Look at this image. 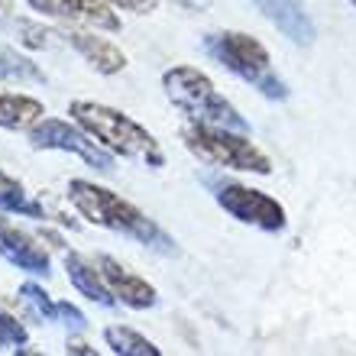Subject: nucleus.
<instances>
[{"instance_id": "423d86ee", "label": "nucleus", "mask_w": 356, "mask_h": 356, "mask_svg": "<svg viewBox=\"0 0 356 356\" xmlns=\"http://www.w3.org/2000/svg\"><path fill=\"white\" fill-rule=\"evenodd\" d=\"M29 143H33V149L75 152L85 165H91V169H97V172L113 169V152L104 149L81 123H68V120H58V117H42V120L29 130Z\"/></svg>"}, {"instance_id": "f3484780", "label": "nucleus", "mask_w": 356, "mask_h": 356, "mask_svg": "<svg viewBox=\"0 0 356 356\" xmlns=\"http://www.w3.org/2000/svg\"><path fill=\"white\" fill-rule=\"evenodd\" d=\"M104 340H107V347L117 356H159L162 353L152 340H146L143 334H136L130 327H107L104 330Z\"/></svg>"}, {"instance_id": "9b49d317", "label": "nucleus", "mask_w": 356, "mask_h": 356, "mask_svg": "<svg viewBox=\"0 0 356 356\" xmlns=\"http://www.w3.org/2000/svg\"><path fill=\"white\" fill-rule=\"evenodd\" d=\"M62 42H68V46L75 49L94 72H101V75H117V72L127 68V56L104 36L81 33V29H65V33H62Z\"/></svg>"}, {"instance_id": "5701e85b", "label": "nucleus", "mask_w": 356, "mask_h": 356, "mask_svg": "<svg viewBox=\"0 0 356 356\" xmlns=\"http://www.w3.org/2000/svg\"><path fill=\"white\" fill-rule=\"evenodd\" d=\"M10 13V0H0V19Z\"/></svg>"}, {"instance_id": "aec40b11", "label": "nucleus", "mask_w": 356, "mask_h": 356, "mask_svg": "<svg viewBox=\"0 0 356 356\" xmlns=\"http://www.w3.org/2000/svg\"><path fill=\"white\" fill-rule=\"evenodd\" d=\"M26 327L13 314L0 311V347H26Z\"/></svg>"}, {"instance_id": "1a4fd4ad", "label": "nucleus", "mask_w": 356, "mask_h": 356, "mask_svg": "<svg viewBox=\"0 0 356 356\" xmlns=\"http://www.w3.org/2000/svg\"><path fill=\"white\" fill-rule=\"evenodd\" d=\"M0 256L10 266H17L23 272H33V275H42V279L52 272V263H49V253L42 250V243H36V236L19 230L7 217H0Z\"/></svg>"}, {"instance_id": "7ed1b4c3", "label": "nucleus", "mask_w": 356, "mask_h": 356, "mask_svg": "<svg viewBox=\"0 0 356 356\" xmlns=\"http://www.w3.org/2000/svg\"><path fill=\"white\" fill-rule=\"evenodd\" d=\"M165 97L185 113L188 120L207 123V127H227V130L250 133V123L240 117L234 104L217 91V85L195 65H175L162 75Z\"/></svg>"}, {"instance_id": "f257e3e1", "label": "nucleus", "mask_w": 356, "mask_h": 356, "mask_svg": "<svg viewBox=\"0 0 356 356\" xmlns=\"http://www.w3.org/2000/svg\"><path fill=\"white\" fill-rule=\"evenodd\" d=\"M68 201L75 204V211L85 217L88 224L104 227V230H113V234H123V236H133L136 243L162 250V253L175 250V240L162 234V227L156 220H149L136 204L123 201L120 195H113V191L94 185V181L72 178L68 181Z\"/></svg>"}, {"instance_id": "b1692460", "label": "nucleus", "mask_w": 356, "mask_h": 356, "mask_svg": "<svg viewBox=\"0 0 356 356\" xmlns=\"http://www.w3.org/2000/svg\"><path fill=\"white\" fill-rule=\"evenodd\" d=\"M181 3H191V7H197V3H207V0H181Z\"/></svg>"}, {"instance_id": "2eb2a0df", "label": "nucleus", "mask_w": 356, "mask_h": 356, "mask_svg": "<svg viewBox=\"0 0 356 356\" xmlns=\"http://www.w3.org/2000/svg\"><path fill=\"white\" fill-rule=\"evenodd\" d=\"M0 211L3 214H17V217H33V220H46L49 211L39 201L29 197V191L19 185L17 178H10L0 169Z\"/></svg>"}, {"instance_id": "4be33fe9", "label": "nucleus", "mask_w": 356, "mask_h": 356, "mask_svg": "<svg viewBox=\"0 0 356 356\" xmlns=\"http://www.w3.org/2000/svg\"><path fill=\"white\" fill-rule=\"evenodd\" d=\"M68 353H88V356H91L94 350H88L85 343H68Z\"/></svg>"}, {"instance_id": "4468645a", "label": "nucleus", "mask_w": 356, "mask_h": 356, "mask_svg": "<svg viewBox=\"0 0 356 356\" xmlns=\"http://www.w3.org/2000/svg\"><path fill=\"white\" fill-rule=\"evenodd\" d=\"M46 117V107L36 97L0 91V127L3 130H33Z\"/></svg>"}, {"instance_id": "dca6fc26", "label": "nucleus", "mask_w": 356, "mask_h": 356, "mask_svg": "<svg viewBox=\"0 0 356 356\" xmlns=\"http://www.w3.org/2000/svg\"><path fill=\"white\" fill-rule=\"evenodd\" d=\"M0 81H17V85H42L46 75L33 58L19 56L13 46L0 42Z\"/></svg>"}, {"instance_id": "393cba45", "label": "nucleus", "mask_w": 356, "mask_h": 356, "mask_svg": "<svg viewBox=\"0 0 356 356\" xmlns=\"http://www.w3.org/2000/svg\"><path fill=\"white\" fill-rule=\"evenodd\" d=\"M350 3H353V7H356V0H350Z\"/></svg>"}, {"instance_id": "20e7f679", "label": "nucleus", "mask_w": 356, "mask_h": 356, "mask_svg": "<svg viewBox=\"0 0 356 356\" xmlns=\"http://www.w3.org/2000/svg\"><path fill=\"white\" fill-rule=\"evenodd\" d=\"M204 52L214 58V62H220L227 72H234L240 81L256 88L263 97H269V101H285V97H289V85L275 75L269 49L256 36H246V33H236V29L207 33Z\"/></svg>"}, {"instance_id": "412c9836", "label": "nucleus", "mask_w": 356, "mask_h": 356, "mask_svg": "<svg viewBox=\"0 0 356 356\" xmlns=\"http://www.w3.org/2000/svg\"><path fill=\"white\" fill-rule=\"evenodd\" d=\"M113 7L120 10H130V13H152V10L159 7V0H107Z\"/></svg>"}, {"instance_id": "f03ea898", "label": "nucleus", "mask_w": 356, "mask_h": 356, "mask_svg": "<svg viewBox=\"0 0 356 356\" xmlns=\"http://www.w3.org/2000/svg\"><path fill=\"white\" fill-rule=\"evenodd\" d=\"M68 113H72V120L81 123L94 140L101 143L104 149H111L113 156L143 162L149 169H162L165 165V152L156 143V136L146 127H140L130 113L97 101H72Z\"/></svg>"}, {"instance_id": "0eeeda50", "label": "nucleus", "mask_w": 356, "mask_h": 356, "mask_svg": "<svg viewBox=\"0 0 356 356\" xmlns=\"http://www.w3.org/2000/svg\"><path fill=\"white\" fill-rule=\"evenodd\" d=\"M214 197L217 204L230 217H236L240 224H250L256 230H266V234H279L289 224L282 201H275L259 188L240 185V181H220V185H214Z\"/></svg>"}, {"instance_id": "f8f14e48", "label": "nucleus", "mask_w": 356, "mask_h": 356, "mask_svg": "<svg viewBox=\"0 0 356 356\" xmlns=\"http://www.w3.org/2000/svg\"><path fill=\"white\" fill-rule=\"evenodd\" d=\"M256 3L263 10V17L269 23H275V29H279L282 36H289L295 46H311L314 42V36H318L314 23L301 10L298 0H256Z\"/></svg>"}, {"instance_id": "6e6552de", "label": "nucleus", "mask_w": 356, "mask_h": 356, "mask_svg": "<svg viewBox=\"0 0 356 356\" xmlns=\"http://www.w3.org/2000/svg\"><path fill=\"white\" fill-rule=\"evenodd\" d=\"M33 10L42 17L62 19V23H78V26L107 29V33H120V17L113 13V3L107 0H26Z\"/></svg>"}, {"instance_id": "a211bd4d", "label": "nucleus", "mask_w": 356, "mask_h": 356, "mask_svg": "<svg viewBox=\"0 0 356 356\" xmlns=\"http://www.w3.org/2000/svg\"><path fill=\"white\" fill-rule=\"evenodd\" d=\"M19 298L39 321H62V314H65V301H52L49 291L42 285H33V282L19 285Z\"/></svg>"}, {"instance_id": "9d476101", "label": "nucleus", "mask_w": 356, "mask_h": 356, "mask_svg": "<svg viewBox=\"0 0 356 356\" xmlns=\"http://www.w3.org/2000/svg\"><path fill=\"white\" fill-rule=\"evenodd\" d=\"M94 263L104 272V279H107V285H111V291L117 295L120 305H127V308H133V311H146L159 301V291L152 289L149 282L140 279V275H133V272L117 263L113 256H97Z\"/></svg>"}, {"instance_id": "ddd939ff", "label": "nucleus", "mask_w": 356, "mask_h": 356, "mask_svg": "<svg viewBox=\"0 0 356 356\" xmlns=\"http://www.w3.org/2000/svg\"><path fill=\"white\" fill-rule=\"evenodd\" d=\"M65 269H68L72 285H75L88 301H97L104 308H113V305H117V295L111 291V285L104 279V272L97 269V263H88L85 256H78V253H65Z\"/></svg>"}, {"instance_id": "6ab92c4d", "label": "nucleus", "mask_w": 356, "mask_h": 356, "mask_svg": "<svg viewBox=\"0 0 356 356\" xmlns=\"http://www.w3.org/2000/svg\"><path fill=\"white\" fill-rule=\"evenodd\" d=\"M13 29H17V36L23 46L29 49H52L62 39V33L58 29H42L39 23H29V19H17L13 23Z\"/></svg>"}, {"instance_id": "39448f33", "label": "nucleus", "mask_w": 356, "mask_h": 356, "mask_svg": "<svg viewBox=\"0 0 356 356\" xmlns=\"http://www.w3.org/2000/svg\"><path fill=\"white\" fill-rule=\"evenodd\" d=\"M181 143L195 159L214 165V169L250 172V175H269L272 162L250 133L227 130V127H207V123H185L181 127Z\"/></svg>"}]
</instances>
